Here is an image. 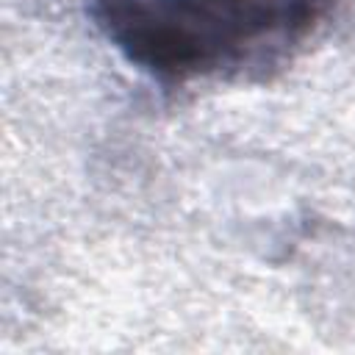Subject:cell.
<instances>
[{
	"mask_svg": "<svg viewBox=\"0 0 355 355\" xmlns=\"http://www.w3.org/2000/svg\"><path fill=\"white\" fill-rule=\"evenodd\" d=\"M327 0H92L105 36L161 80L241 72L283 55Z\"/></svg>",
	"mask_w": 355,
	"mask_h": 355,
	"instance_id": "6da1fadb",
	"label": "cell"
}]
</instances>
